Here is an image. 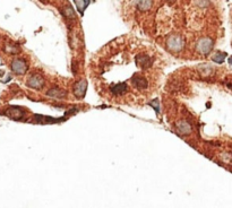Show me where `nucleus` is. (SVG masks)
<instances>
[{"label": "nucleus", "instance_id": "obj_6", "mask_svg": "<svg viewBox=\"0 0 232 208\" xmlns=\"http://www.w3.org/2000/svg\"><path fill=\"white\" fill-rule=\"evenodd\" d=\"M126 90H127V85L125 83H119V84H116L114 86L111 87V92L114 95H121Z\"/></svg>", "mask_w": 232, "mask_h": 208}, {"label": "nucleus", "instance_id": "obj_8", "mask_svg": "<svg viewBox=\"0 0 232 208\" xmlns=\"http://www.w3.org/2000/svg\"><path fill=\"white\" fill-rule=\"evenodd\" d=\"M48 95L52 96V97H65L66 96V92L60 88H53L48 92Z\"/></svg>", "mask_w": 232, "mask_h": 208}, {"label": "nucleus", "instance_id": "obj_2", "mask_svg": "<svg viewBox=\"0 0 232 208\" xmlns=\"http://www.w3.org/2000/svg\"><path fill=\"white\" fill-rule=\"evenodd\" d=\"M86 90H87V83L85 81H81L75 86V88H74V93H75L76 97H79V98L84 97Z\"/></svg>", "mask_w": 232, "mask_h": 208}, {"label": "nucleus", "instance_id": "obj_5", "mask_svg": "<svg viewBox=\"0 0 232 208\" xmlns=\"http://www.w3.org/2000/svg\"><path fill=\"white\" fill-rule=\"evenodd\" d=\"M27 85H29V87H32V88H40L42 85H43V79H42V77L41 76H32V77H29V81H27Z\"/></svg>", "mask_w": 232, "mask_h": 208}, {"label": "nucleus", "instance_id": "obj_3", "mask_svg": "<svg viewBox=\"0 0 232 208\" xmlns=\"http://www.w3.org/2000/svg\"><path fill=\"white\" fill-rule=\"evenodd\" d=\"M12 69L18 75H22L26 71V64L23 60H14L12 64Z\"/></svg>", "mask_w": 232, "mask_h": 208}, {"label": "nucleus", "instance_id": "obj_7", "mask_svg": "<svg viewBox=\"0 0 232 208\" xmlns=\"http://www.w3.org/2000/svg\"><path fill=\"white\" fill-rule=\"evenodd\" d=\"M138 58L140 59V60H137V62H138L139 66L142 67V68H147V67L151 66L152 61L150 57H147V55H139Z\"/></svg>", "mask_w": 232, "mask_h": 208}, {"label": "nucleus", "instance_id": "obj_4", "mask_svg": "<svg viewBox=\"0 0 232 208\" xmlns=\"http://www.w3.org/2000/svg\"><path fill=\"white\" fill-rule=\"evenodd\" d=\"M131 83L137 88H146L147 87V81H146L145 78H143L142 76H139L138 74L134 75V77L131 78Z\"/></svg>", "mask_w": 232, "mask_h": 208}, {"label": "nucleus", "instance_id": "obj_1", "mask_svg": "<svg viewBox=\"0 0 232 208\" xmlns=\"http://www.w3.org/2000/svg\"><path fill=\"white\" fill-rule=\"evenodd\" d=\"M5 116L9 117V118H12V119H15V120H19V119L24 116V112L20 107H9V109H7Z\"/></svg>", "mask_w": 232, "mask_h": 208}, {"label": "nucleus", "instance_id": "obj_9", "mask_svg": "<svg viewBox=\"0 0 232 208\" xmlns=\"http://www.w3.org/2000/svg\"><path fill=\"white\" fill-rule=\"evenodd\" d=\"M225 55H226L225 53H222V52H218V53L214 55V58H213V59H214L216 62H219V64H220V62H222V61H223V59H224V57H225Z\"/></svg>", "mask_w": 232, "mask_h": 208}]
</instances>
